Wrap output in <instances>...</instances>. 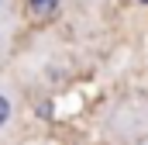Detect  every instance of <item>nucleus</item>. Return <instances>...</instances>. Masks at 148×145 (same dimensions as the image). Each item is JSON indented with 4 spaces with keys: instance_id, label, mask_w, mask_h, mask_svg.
<instances>
[{
    "instance_id": "f257e3e1",
    "label": "nucleus",
    "mask_w": 148,
    "mask_h": 145,
    "mask_svg": "<svg viewBox=\"0 0 148 145\" xmlns=\"http://www.w3.org/2000/svg\"><path fill=\"white\" fill-rule=\"evenodd\" d=\"M55 7H59V0H31V14H35V17L55 14Z\"/></svg>"
},
{
    "instance_id": "f03ea898",
    "label": "nucleus",
    "mask_w": 148,
    "mask_h": 145,
    "mask_svg": "<svg viewBox=\"0 0 148 145\" xmlns=\"http://www.w3.org/2000/svg\"><path fill=\"white\" fill-rule=\"evenodd\" d=\"M10 114H14V110H10V97H7V93H0V128L10 121Z\"/></svg>"
},
{
    "instance_id": "7ed1b4c3",
    "label": "nucleus",
    "mask_w": 148,
    "mask_h": 145,
    "mask_svg": "<svg viewBox=\"0 0 148 145\" xmlns=\"http://www.w3.org/2000/svg\"><path fill=\"white\" fill-rule=\"evenodd\" d=\"M141 3H148V0H141Z\"/></svg>"
}]
</instances>
